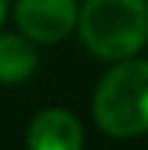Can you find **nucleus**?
<instances>
[{
  "instance_id": "f257e3e1",
  "label": "nucleus",
  "mask_w": 148,
  "mask_h": 150,
  "mask_svg": "<svg viewBox=\"0 0 148 150\" xmlns=\"http://www.w3.org/2000/svg\"><path fill=\"white\" fill-rule=\"evenodd\" d=\"M76 22L87 50L104 61L132 59L148 45V0H87Z\"/></svg>"
},
{
  "instance_id": "f03ea898",
  "label": "nucleus",
  "mask_w": 148,
  "mask_h": 150,
  "mask_svg": "<svg viewBox=\"0 0 148 150\" xmlns=\"http://www.w3.org/2000/svg\"><path fill=\"white\" fill-rule=\"evenodd\" d=\"M92 114L98 128L117 139L148 134V61H117L95 89Z\"/></svg>"
},
{
  "instance_id": "7ed1b4c3",
  "label": "nucleus",
  "mask_w": 148,
  "mask_h": 150,
  "mask_svg": "<svg viewBox=\"0 0 148 150\" xmlns=\"http://www.w3.org/2000/svg\"><path fill=\"white\" fill-rule=\"evenodd\" d=\"M17 25L31 42L56 45L76 28V0H17Z\"/></svg>"
},
{
  "instance_id": "20e7f679",
  "label": "nucleus",
  "mask_w": 148,
  "mask_h": 150,
  "mask_svg": "<svg viewBox=\"0 0 148 150\" xmlns=\"http://www.w3.org/2000/svg\"><path fill=\"white\" fill-rule=\"evenodd\" d=\"M84 128L64 108H45L28 125V147L34 150H78Z\"/></svg>"
},
{
  "instance_id": "39448f33",
  "label": "nucleus",
  "mask_w": 148,
  "mask_h": 150,
  "mask_svg": "<svg viewBox=\"0 0 148 150\" xmlns=\"http://www.w3.org/2000/svg\"><path fill=\"white\" fill-rule=\"evenodd\" d=\"M36 50L28 42V36L3 33L0 36V83H20L36 70Z\"/></svg>"
},
{
  "instance_id": "423d86ee",
  "label": "nucleus",
  "mask_w": 148,
  "mask_h": 150,
  "mask_svg": "<svg viewBox=\"0 0 148 150\" xmlns=\"http://www.w3.org/2000/svg\"><path fill=\"white\" fill-rule=\"evenodd\" d=\"M6 8H9V0H0V28L6 22Z\"/></svg>"
}]
</instances>
